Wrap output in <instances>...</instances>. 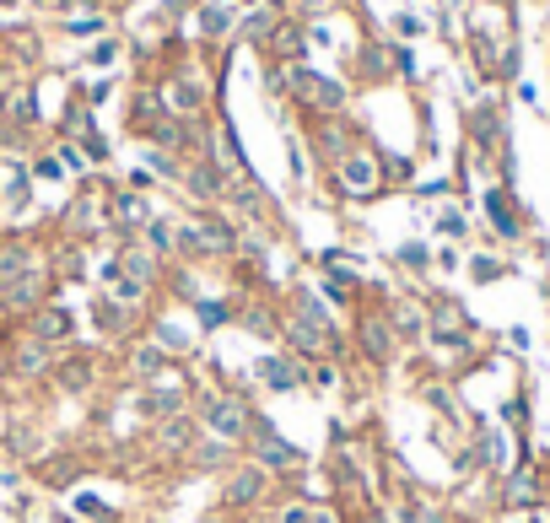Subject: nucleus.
I'll return each mask as SVG.
<instances>
[{
	"label": "nucleus",
	"instance_id": "26",
	"mask_svg": "<svg viewBox=\"0 0 550 523\" xmlns=\"http://www.w3.org/2000/svg\"><path fill=\"white\" fill-rule=\"evenodd\" d=\"M38 475H43V481H49V486H70V481H76V475H81V470H76V464H70V459H59V464H49V470H38Z\"/></svg>",
	"mask_w": 550,
	"mask_h": 523
},
{
	"label": "nucleus",
	"instance_id": "32",
	"mask_svg": "<svg viewBox=\"0 0 550 523\" xmlns=\"http://www.w3.org/2000/svg\"><path fill=\"white\" fill-rule=\"evenodd\" d=\"M470 275H475V281H497V275H502V265H497V259H475V265H470Z\"/></svg>",
	"mask_w": 550,
	"mask_h": 523
},
{
	"label": "nucleus",
	"instance_id": "35",
	"mask_svg": "<svg viewBox=\"0 0 550 523\" xmlns=\"http://www.w3.org/2000/svg\"><path fill=\"white\" fill-rule=\"evenodd\" d=\"M308 523H335V513H324V508H308Z\"/></svg>",
	"mask_w": 550,
	"mask_h": 523
},
{
	"label": "nucleus",
	"instance_id": "8",
	"mask_svg": "<svg viewBox=\"0 0 550 523\" xmlns=\"http://www.w3.org/2000/svg\"><path fill=\"white\" fill-rule=\"evenodd\" d=\"M254 378H259L270 394H286V389H297L302 367H297L292 356H259V362H254Z\"/></svg>",
	"mask_w": 550,
	"mask_h": 523
},
{
	"label": "nucleus",
	"instance_id": "29",
	"mask_svg": "<svg viewBox=\"0 0 550 523\" xmlns=\"http://www.w3.org/2000/svg\"><path fill=\"white\" fill-rule=\"evenodd\" d=\"M76 513H81V518H92V523H108V508H103V502H92V497H76Z\"/></svg>",
	"mask_w": 550,
	"mask_h": 523
},
{
	"label": "nucleus",
	"instance_id": "16",
	"mask_svg": "<svg viewBox=\"0 0 550 523\" xmlns=\"http://www.w3.org/2000/svg\"><path fill=\"white\" fill-rule=\"evenodd\" d=\"M32 270V248L27 243H0V286Z\"/></svg>",
	"mask_w": 550,
	"mask_h": 523
},
{
	"label": "nucleus",
	"instance_id": "20",
	"mask_svg": "<svg viewBox=\"0 0 550 523\" xmlns=\"http://www.w3.org/2000/svg\"><path fill=\"white\" fill-rule=\"evenodd\" d=\"M146 221H151L146 200L140 194H119V227H146Z\"/></svg>",
	"mask_w": 550,
	"mask_h": 523
},
{
	"label": "nucleus",
	"instance_id": "28",
	"mask_svg": "<svg viewBox=\"0 0 550 523\" xmlns=\"http://www.w3.org/2000/svg\"><path fill=\"white\" fill-rule=\"evenodd\" d=\"M140 292H146V281H135V275H124V281H119V292H113V297H119V302H124V308H135V302H140Z\"/></svg>",
	"mask_w": 550,
	"mask_h": 523
},
{
	"label": "nucleus",
	"instance_id": "21",
	"mask_svg": "<svg viewBox=\"0 0 550 523\" xmlns=\"http://www.w3.org/2000/svg\"><path fill=\"white\" fill-rule=\"evenodd\" d=\"M59 383H65L70 394H81V389L92 383V362H81V356H70V362L59 367Z\"/></svg>",
	"mask_w": 550,
	"mask_h": 523
},
{
	"label": "nucleus",
	"instance_id": "3",
	"mask_svg": "<svg viewBox=\"0 0 550 523\" xmlns=\"http://www.w3.org/2000/svg\"><path fill=\"white\" fill-rule=\"evenodd\" d=\"M49 340L43 335H16L11 340V356H5V373L11 378H22V383H32V378H43L49 373Z\"/></svg>",
	"mask_w": 550,
	"mask_h": 523
},
{
	"label": "nucleus",
	"instance_id": "37",
	"mask_svg": "<svg viewBox=\"0 0 550 523\" xmlns=\"http://www.w3.org/2000/svg\"><path fill=\"white\" fill-rule=\"evenodd\" d=\"M421 523H448L443 513H421Z\"/></svg>",
	"mask_w": 550,
	"mask_h": 523
},
{
	"label": "nucleus",
	"instance_id": "14",
	"mask_svg": "<svg viewBox=\"0 0 550 523\" xmlns=\"http://www.w3.org/2000/svg\"><path fill=\"white\" fill-rule=\"evenodd\" d=\"M486 216H491V227H497L502 238H518V232H524V227H518V216H513V200H508L502 189H491V194H486Z\"/></svg>",
	"mask_w": 550,
	"mask_h": 523
},
{
	"label": "nucleus",
	"instance_id": "1",
	"mask_svg": "<svg viewBox=\"0 0 550 523\" xmlns=\"http://www.w3.org/2000/svg\"><path fill=\"white\" fill-rule=\"evenodd\" d=\"M248 427H254V416L238 394H216L205 405V432H216V443H238V437H248Z\"/></svg>",
	"mask_w": 550,
	"mask_h": 523
},
{
	"label": "nucleus",
	"instance_id": "33",
	"mask_svg": "<svg viewBox=\"0 0 550 523\" xmlns=\"http://www.w3.org/2000/svg\"><path fill=\"white\" fill-rule=\"evenodd\" d=\"M200 22H205V32H221V27H227V11H221V5H205Z\"/></svg>",
	"mask_w": 550,
	"mask_h": 523
},
{
	"label": "nucleus",
	"instance_id": "4",
	"mask_svg": "<svg viewBox=\"0 0 550 523\" xmlns=\"http://www.w3.org/2000/svg\"><path fill=\"white\" fill-rule=\"evenodd\" d=\"M178 248H184V254H194V259H205V254H232V232H227L221 221L200 216L194 227H184V232H178Z\"/></svg>",
	"mask_w": 550,
	"mask_h": 523
},
{
	"label": "nucleus",
	"instance_id": "2",
	"mask_svg": "<svg viewBox=\"0 0 550 523\" xmlns=\"http://www.w3.org/2000/svg\"><path fill=\"white\" fill-rule=\"evenodd\" d=\"M248 443H254V454H259V470H292V464H302V448H292L265 416L248 427Z\"/></svg>",
	"mask_w": 550,
	"mask_h": 523
},
{
	"label": "nucleus",
	"instance_id": "30",
	"mask_svg": "<svg viewBox=\"0 0 550 523\" xmlns=\"http://www.w3.org/2000/svg\"><path fill=\"white\" fill-rule=\"evenodd\" d=\"M70 211H76V216H70V221H76V227H86V232H92V227H97V216H92V200H76V205H70Z\"/></svg>",
	"mask_w": 550,
	"mask_h": 523
},
{
	"label": "nucleus",
	"instance_id": "11",
	"mask_svg": "<svg viewBox=\"0 0 550 523\" xmlns=\"http://www.w3.org/2000/svg\"><path fill=\"white\" fill-rule=\"evenodd\" d=\"M38 292H43V270H27V275H16V281H5V286H0V308L22 313V308H32V302H38Z\"/></svg>",
	"mask_w": 550,
	"mask_h": 523
},
{
	"label": "nucleus",
	"instance_id": "36",
	"mask_svg": "<svg viewBox=\"0 0 550 523\" xmlns=\"http://www.w3.org/2000/svg\"><path fill=\"white\" fill-rule=\"evenodd\" d=\"M362 523H389V513H362Z\"/></svg>",
	"mask_w": 550,
	"mask_h": 523
},
{
	"label": "nucleus",
	"instance_id": "24",
	"mask_svg": "<svg viewBox=\"0 0 550 523\" xmlns=\"http://www.w3.org/2000/svg\"><path fill=\"white\" fill-rule=\"evenodd\" d=\"M157 346H162V351H189L194 340H189V329H178V324H157Z\"/></svg>",
	"mask_w": 550,
	"mask_h": 523
},
{
	"label": "nucleus",
	"instance_id": "18",
	"mask_svg": "<svg viewBox=\"0 0 550 523\" xmlns=\"http://www.w3.org/2000/svg\"><path fill=\"white\" fill-rule=\"evenodd\" d=\"M157 437H162V448H173V454H184V448H189V443H194V427H189V421H184V416H167V421H162V432H157Z\"/></svg>",
	"mask_w": 550,
	"mask_h": 523
},
{
	"label": "nucleus",
	"instance_id": "27",
	"mask_svg": "<svg viewBox=\"0 0 550 523\" xmlns=\"http://www.w3.org/2000/svg\"><path fill=\"white\" fill-rule=\"evenodd\" d=\"M400 265H410V270H427V265H432L427 243H405V248H400Z\"/></svg>",
	"mask_w": 550,
	"mask_h": 523
},
{
	"label": "nucleus",
	"instance_id": "10",
	"mask_svg": "<svg viewBox=\"0 0 550 523\" xmlns=\"http://www.w3.org/2000/svg\"><path fill=\"white\" fill-rule=\"evenodd\" d=\"M340 189H346L351 200H367V194H378V167H373L367 157H351V162L340 167Z\"/></svg>",
	"mask_w": 550,
	"mask_h": 523
},
{
	"label": "nucleus",
	"instance_id": "9",
	"mask_svg": "<svg viewBox=\"0 0 550 523\" xmlns=\"http://www.w3.org/2000/svg\"><path fill=\"white\" fill-rule=\"evenodd\" d=\"M140 405H146L151 416H162V421H167V416H178V405H184V378H178V373H162V378H157V389H151Z\"/></svg>",
	"mask_w": 550,
	"mask_h": 523
},
{
	"label": "nucleus",
	"instance_id": "25",
	"mask_svg": "<svg viewBox=\"0 0 550 523\" xmlns=\"http://www.w3.org/2000/svg\"><path fill=\"white\" fill-rule=\"evenodd\" d=\"M194 313H200V324H227L232 319V308L227 302H211V297H194Z\"/></svg>",
	"mask_w": 550,
	"mask_h": 523
},
{
	"label": "nucleus",
	"instance_id": "6",
	"mask_svg": "<svg viewBox=\"0 0 550 523\" xmlns=\"http://www.w3.org/2000/svg\"><path fill=\"white\" fill-rule=\"evenodd\" d=\"M432 340H437V346H448V351L470 346V319H464V308H459V302H437V308H432Z\"/></svg>",
	"mask_w": 550,
	"mask_h": 523
},
{
	"label": "nucleus",
	"instance_id": "39",
	"mask_svg": "<svg viewBox=\"0 0 550 523\" xmlns=\"http://www.w3.org/2000/svg\"><path fill=\"white\" fill-rule=\"evenodd\" d=\"M513 523H540V518H513Z\"/></svg>",
	"mask_w": 550,
	"mask_h": 523
},
{
	"label": "nucleus",
	"instance_id": "38",
	"mask_svg": "<svg viewBox=\"0 0 550 523\" xmlns=\"http://www.w3.org/2000/svg\"><path fill=\"white\" fill-rule=\"evenodd\" d=\"M200 523H221V513H205V518H200Z\"/></svg>",
	"mask_w": 550,
	"mask_h": 523
},
{
	"label": "nucleus",
	"instance_id": "34",
	"mask_svg": "<svg viewBox=\"0 0 550 523\" xmlns=\"http://www.w3.org/2000/svg\"><path fill=\"white\" fill-rule=\"evenodd\" d=\"M313 389H335V367H313Z\"/></svg>",
	"mask_w": 550,
	"mask_h": 523
},
{
	"label": "nucleus",
	"instance_id": "15",
	"mask_svg": "<svg viewBox=\"0 0 550 523\" xmlns=\"http://www.w3.org/2000/svg\"><path fill=\"white\" fill-rule=\"evenodd\" d=\"M70 329H76V319L65 308H38V319H32V335H43V340H70Z\"/></svg>",
	"mask_w": 550,
	"mask_h": 523
},
{
	"label": "nucleus",
	"instance_id": "22",
	"mask_svg": "<svg viewBox=\"0 0 550 523\" xmlns=\"http://www.w3.org/2000/svg\"><path fill=\"white\" fill-rule=\"evenodd\" d=\"M130 373H135V378H162V351L140 346V351L130 356Z\"/></svg>",
	"mask_w": 550,
	"mask_h": 523
},
{
	"label": "nucleus",
	"instance_id": "23",
	"mask_svg": "<svg viewBox=\"0 0 550 523\" xmlns=\"http://www.w3.org/2000/svg\"><path fill=\"white\" fill-rule=\"evenodd\" d=\"M119 270H130V275H135V281H157V265H151V259H146V248H130V254H124V259H119Z\"/></svg>",
	"mask_w": 550,
	"mask_h": 523
},
{
	"label": "nucleus",
	"instance_id": "5",
	"mask_svg": "<svg viewBox=\"0 0 550 523\" xmlns=\"http://www.w3.org/2000/svg\"><path fill=\"white\" fill-rule=\"evenodd\" d=\"M286 340H292L302 356H329V351H335V329L319 324V319H308V313H292V319H286Z\"/></svg>",
	"mask_w": 550,
	"mask_h": 523
},
{
	"label": "nucleus",
	"instance_id": "19",
	"mask_svg": "<svg viewBox=\"0 0 550 523\" xmlns=\"http://www.w3.org/2000/svg\"><path fill=\"white\" fill-rule=\"evenodd\" d=\"M508 502H513V508H535V502H540V486H535L529 470H518V475L508 481Z\"/></svg>",
	"mask_w": 550,
	"mask_h": 523
},
{
	"label": "nucleus",
	"instance_id": "17",
	"mask_svg": "<svg viewBox=\"0 0 550 523\" xmlns=\"http://www.w3.org/2000/svg\"><path fill=\"white\" fill-rule=\"evenodd\" d=\"M189 189H194V194H200V200H216V194H221V189H227V178H221V173H216V167H211V162H200V167H194V173H189Z\"/></svg>",
	"mask_w": 550,
	"mask_h": 523
},
{
	"label": "nucleus",
	"instance_id": "7",
	"mask_svg": "<svg viewBox=\"0 0 550 523\" xmlns=\"http://www.w3.org/2000/svg\"><path fill=\"white\" fill-rule=\"evenodd\" d=\"M265 486H270V475H265L259 464H243V470L221 486V502H227V508H254V502L265 497Z\"/></svg>",
	"mask_w": 550,
	"mask_h": 523
},
{
	"label": "nucleus",
	"instance_id": "31",
	"mask_svg": "<svg viewBox=\"0 0 550 523\" xmlns=\"http://www.w3.org/2000/svg\"><path fill=\"white\" fill-rule=\"evenodd\" d=\"M151 243H157V248H173V243H178V232H173L167 221H151Z\"/></svg>",
	"mask_w": 550,
	"mask_h": 523
},
{
	"label": "nucleus",
	"instance_id": "12",
	"mask_svg": "<svg viewBox=\"0 0 550 523\" xmlns=\"http://www.w3.org/2000/svg\"><path fill=\"white\" fill-rule=\"evenodd\" d=\"M297 97H308L313 108H340V103H346V92H340L335 81H324V76H308V70L297 76Z\"/></svg>",
	"mask_w": 550,
	"mask_h": 523
},
{
	"label": "nucleus",
	"instance_id": "13",
	"mask_svg": "<svg viewBox=\"0 0 550 523\" xmlns=\"http://www.w3.org/2000/svg\"><path fill=\"white\" fill-rule=\"evenodd\" d=\"M362 351L373 356V362H389V351H394V329H389V319H362Z\"/></svg>",
	"mask_w": 550,
	"mask_h": 523
}]
</instances>
